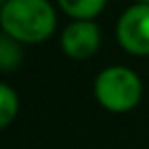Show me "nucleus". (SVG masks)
Masks as SVG:
<instances>
[{"label": "nucleus", "mask_w": 149, "mask_h": 149, "mask_svg": "<svg viewBox=\"0 0 149 149\" xmlns=\"http://www.w3.org/2000/svg\"><path fill=\"white\" fill-rule=\"evenodd\" d=\"M57 6L74 21H94L108 0H55Z\"/></svg>", "instance_id": "5"}, {"label": "nucleus", "mask_w": 149, "mask_h": 149, "mask_svg": "<svg viewBox=\"0 0 149 149\" xmlns=\"http://www.w3.org/2000/svg\"><path fill=\"white\" fill-rule=\"evenodd\" d=\"M55 29L57 13L49 0H8L0 6V31L23 45L45 43Z\"/></svg>", "instance_id": "1"}, {"label": "nucleus", "mask_w": 149, "mask_h": 149, "mask_svg": "<svg viewBox=\"0 0 149 149\" xmlns=\"http://www.w3.org/2000/svg\"><path fill=\"white\" fill-rule=\"evenodd\" d=\"M94 96L108 112H129L143 98V82L127 65H108L94 78Z\"/></svg>", "instance_id": "2"}, {"label": "nucleus", "mask_w": 149, "mask_h": 149, "mask_svg": "<svg viewBox=\"0 0 149 149\" xmlns=\"http://www.w3.org/2000/svg\"><path fill=\"white\" fill-rule=\"evenodd\" d=\"M118 45L135 57L149 55V4H131L116 21Z\"/></svg>", "instance_id": "3"}, {"label": "nucleus", "mask_w": 149, "mask_h": 149, "mask_svg": "<svg viewBox=\"0 0 149 149\" xmlns=\"http://www.w3.org/2000/svg\"><path fill=\"white\" fill-rule=\"evenodd\" d=\"M137 4H149V0H135Z\"/></svg>", "instance_id": "8"}, {"label": "nucleus", "mask_w": 149, "mask_h": 149, "mask_svg": "<svg viewBox=\"0 0 149 149\" xmlns=\"http://www.w3.org/2000/svg\"><path fill=\"white\" fill-rule=\"evenodd\" d=\"M4 2H8V0H0V6H2V4H4Z\"/></svg>", "instance_id": "9"}, {"label": "nucleus", "mask_w": 149, "mask_h": 149, "mask_svg": "<svg viewBox=\"0 0 149 149\" xmlns=\"http://www.w3.org/2000/svg\"><path fill=\"white\" fill-rule=\"evenodd\" d=\"M19 116V94L13 86L0 82V131L15 123Z\"/></svg>", "instance_id": "7"}, {"label": "nucleus", "mask_w": 149, "mask_h": 149, "mask_svg": "<svg viewBox=\"0 0 149 149\" xmlns=\"http://www.w3.org/2000/svg\"><path fill=\"white\" fill-rule=\"evenodd\" d=\"M23 61V43L0 31V72H15Z\"/></svg>", "instance_id": "6"}, {"label": "nucleus", "mask_w": 149, "mask_h": 149, "mask_svg": "<svg viewBox=\"0 0 149 149\" xmlns=\"http://www.w3.org/2000/svg\"><path fill=\"white\" fill-rule=\"evenodd\" d=\"M61 49L72 59H90L102 43L100 27L94 21H72L59 37Z\"/></svg>", "instance_id": "4"}]
</instances>
